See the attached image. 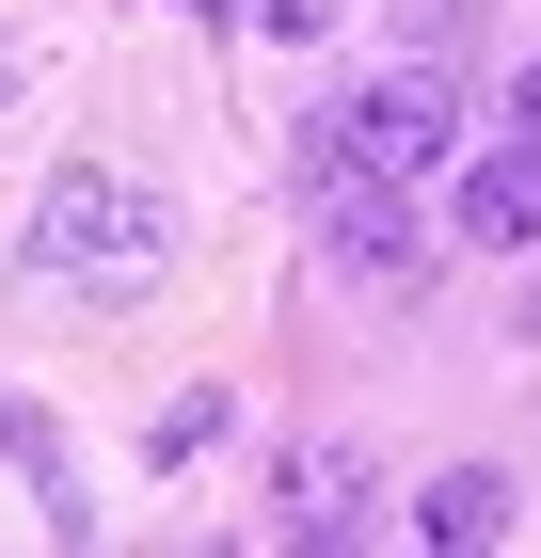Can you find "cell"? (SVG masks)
<instances>
[{
  "mask_svg": "<svg viewBox=\"0 0 541 558\" xmlns=\"http://www.w3.org/2000/svg\"><path fill=\"white\" fill-rule=\"evenodd\" d=\"M509 129H526V144H541V48H526V81H509Z\"/></svg>",
  "mask_w": 541,
  "mask_h": 558,
  "instance_id": "ba28073f",
  "label": "cell"
},
{
  "mask_svg": "<svg viewBox=\"0 0 541 558\" xmlns=\"http://www.w3.org/2000/svg\"><path fill=\"white\" fill-rule=\"evenodd\" d=\"M239 16H255V33H287V48H303V33H334L351 0H239Z\"/></svg>",
  "mask_w": 541,
  "mask_h": 558,
  "instance_id": "52a82bcc",
  "label": "cell"
},
{
  "mask_svg": "<svg viewBox=\"0 0 541 558\" xmlns=\"http://www.w3.org/2000/svg\"><path fill=\"white\" fill-rule=\"evenodd\" d=\"M319 223H334V256L367 271V288H415V271H430L415 192H382V175H334V160H319Z\"/></svg>",
  "mask_w": 541,
  "mask_h": 558,
  "instance_id": "277c9868",
  "label": "cell"
},
{
  "mask_svg": "<svg viewBox=\"0 0 541 558\" xmlns=\"http://www.w3.org/2000/svg\"><path fill=\"white\" fill-rule=\"evenodd\" d=\"M160 240H175V208L144 192V175H112V160H64L33 192V271H48V288L127 303V288H160Z\"/></svg>",
  "mask_w": 541,
  "mask_h": 558,
  "instance_id": "6da1fadb",
  "label": "cell"
},
{
  "mask_svg": "<svg viewBox=\"0 0 541 558\" xmlns=\"http://www.w3.org/2000/svg\"><path fill=\"white\" fill-rule=\"evenodd\" d=\"M415 543H509V478L494 463H446V478H415Z\"/></svg>",
  "mask_w": 541,
  "mask_h": 558,
  "instance_id": "5b68a950",
  "label": "cell"
},
{
  "mask_svg": "<svg viewBox=\"0 0 541 558\" xmlns=\"http://www.w3.org/2000/svg\"><path fill=\"white\" fill-rule=\"evenodd\" d=\"M319 160H334V175H382V192H446V160H462V112H446V81H430V64H382L367 96H334Z\"/></svg>",
  "mask_w": 541,
  "mask_h": 558,
  "instance_id": "7a4b0ae2",
  "label": "cell"
},
{
  "mask_svg": "<svg viewBox=\"0 0 541 558\" xmlns=\"http://www.w3.org/2000/svg\"><path fill=\"white\" fill-rule=\"evenodd\" d=\"M446 240H478V256H526L541 240V144H478V160H446Z\"/></svg>",
  "mask_w": 541,
  "mask_h": 558,
  "instance_id": "3957f363",
  "label": "cell"
},
{
  "mask_svg": "<svg viewBox=\"0 0 541 558\" xmlns=\"http://www.w3.org/2000/svg\"><path fill=\"white\" fill-rule=\"evenodd\" d=\"M351 495H367V447H303V463H287V526H303V543H334Z\"/></svg>",
  "mask_w": 541,
  "mask_h": 558,
  "instance_id": "8992f818",
  "label": "cell"
},
{
  "mask_svg": "<svg viewBox=\"0 0 541 558\" xmlns=\"http://www.w3.org/2000/svg\"><path fill=\"white\" fill-rule=\"evenodd\" d=\"M0 96H16V48H0Z\"/></svg>",
  "mask_w": 541,
  "mask_h": 558,
  "instance_id": "9c48e42d",
  "label": "cell"
}]
</instances>
